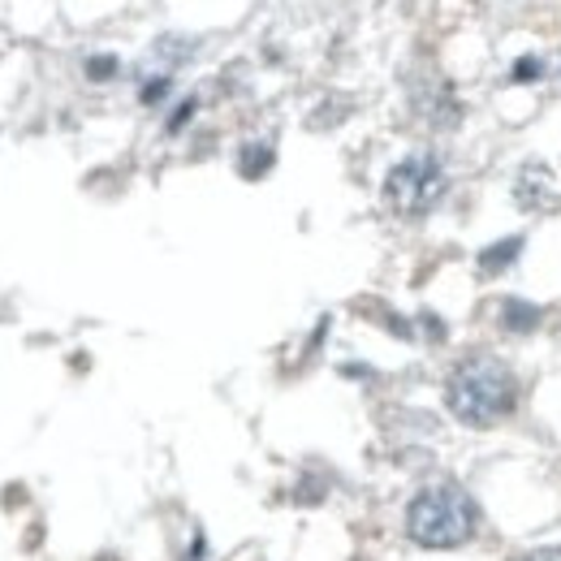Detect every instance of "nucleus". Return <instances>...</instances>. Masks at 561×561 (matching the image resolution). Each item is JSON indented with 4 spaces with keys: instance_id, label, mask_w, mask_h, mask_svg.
<instances>
[{
    "instance_id": "f257e3e1",
    "label": "nucleus",
    "mask_w": 561,
    "mask_h": 561,
    "mask_svg": "<svg viewBox=\"0 0 561 561\" xmlns=\"http://www.w3.org/2000/svg\"><path fill=\"white\" fill-rule=\"evenodd\" d=\"M445 402H449L454 420H462L467 427H492L505 415H514L518 385L496 358H467L454 367V376L445 385Z\"/></svg>"
},
{
    "instance_id": "f03ea898",
    "label": "nucleus",
    "mask_w": 561,
    "mask_h": 561,
    "mask_svg": "<svg viewBox=\"0 0 561 561\" xmlns=\"http://www.w3.org/2000/svg\"><path fill=\"white\" fill-rule=\"evenodd\" d=\"M476 527H480L476 501L454 484L423 489L411 501V514H407V531L423 549H458L476 536Z\"/></svg>"
},
{
    "instance_id": "7ed1b4c3",
    "label": "nucleus",
    "mask_w": 561,
    "mask_h": 561,
    "mask_svg": "<svg viewBox=\"0 0 561 561\" xmlns=\"http://www.w3.org/2000/svg\"><path fill=\"white\" fill-rule=\"evenodd\" d=\"M445 195V173L432 156H411L402 160L389 182H385V199L398 216H427Z\"/></svg>"
},
{
    "instance_id": "20e7f679",
    "label": "nucleus",
    "mask_w": 561,
    "mask_h": 561,
    "mask_svg": "<svg viewBox=\"0 0 561 561\" xmlns=\"http://www.w3.org/2000/svg\"><path fill=\"white\" fill-rule=\"evenodd\" d=\"M518 247H523V242H518V238H510V242H501V247L484 251V268H489V273H496L501 264H510V260L518 255Z\"/></svg>"
},
{
    "instance_id": "39448f33",
    "label": "nucleus",
    "mask_w": 561,
    "mask_h": 561,
    "mask_svg": "<svg viewBox=\"0 0 561 561\" xmlns=\"http://www.w3.org/2000/svg\"><path fill=\"white\" fill-rule=\"evenodd\" d=\"M273 164V156H268V147H247V164H242V173L247 178H255V173H264Z\"/></svg>"
},
{
    "instance_id": "423d86ee",
    "label": "nucleus",
    "mask_w": 561,
    "mask_h": 561,
    "mask_svg": "<svg viewBox=\"0 0 561 561\" xmlns=\"http://www.w3.org/2000/svg\"><path fill=\"white\" fill-rule=\"evenodd\" d=\"M536 73H540V61H531V57H527V61H518L514 78H536Z\"/></svg>"
},
{
    "instance_id": "0eeeda50",
    "label": "nucleus",
    "mask_w": 561,
    "mask_h": 561,
    "mask_svg": "<svg viewBox=\"0 0 561 561\" xmlns=\"http://www.w3.org/2000/svg\"><path fill=\"white\" fill-rule=\"evenodd\" d=\"M527 561H561V549H536Z\"/></svg>"
},
{
    "instance_id": "6e6552de",
    "label": "nucleus",
    "mask_w": 561,
    "mask_h": 561,
    "mask_svg": "<svg viewBox=\"0 0 561 561\" xmlns=\"http://www.w3.org/2000/svg\"><path fill=\"white\" fill-rule=\"evenodd\" d=\"M91 73H95V78H104V73H113V61H91Z\"/></svg>"
}]
</instances>
